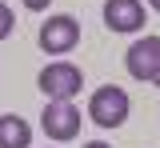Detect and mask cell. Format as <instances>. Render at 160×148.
<instances>
[{"mask_svg":"<svg viewBox=\"0 0 160 148\" xmlns=\"http://www.w3.org/2000/svg\"><path fill=\"white\" fill-rule=\"evenodd\" d=\"M152 84H160V72H156V80H152Z\"/></svg>","mask_w":160,"mask_h":148,"instance_id":"12","label":"cell"},{"mask_svg":"<svg viewBox=\"0 0 160 148\" xmlns=\"http://www.w3.org/2000/svg\"><path fill=\"white\" fill-rule=\"evenodd\" d=\"M36 84H40V92L48 100H72L80 88H84V72H80L76 64H68V60H52V64L40 68Z\"/></svg>","mask_w":160,"mask_h":148,"instance_id":"1","label":"cell"},{"mask_svg":"<svg viewBox=\"0 0 160 148\" xmlns=\"http://www.w3.org/2000/svg\"><path fill=\"white\" fill-rule=\"evenodd\" d=\"M84 148H108V144H104V140H92V144H84Z\"/></svg>","mask_w":160,"mask_h":148,"instance_id":"10","label":"cell"},{"mask_svg":"<svg viewBox=\"0 0 160 148\" xmlns=\"http://www.w3.org/2000/svg\"><path fill=\"white\" fill-rule=\"evenodd\" d=\"M148 4H152V8H156V12H160V0H148Z\"/></svg>","mask_w":160,"mask_h":148,"instance_id":"11","label":"cell"},{"mask_svg":"<svg viewBox=\"0 0 160 148\" xmlns=\"http://www.w3.org/2000/svg\"><path fill=\"white\" fill-rule=\"evenodd\" d=\"M104 24L112 32H140L144 28V4L140 0H108L104 4Z\"/></svg>","mask_w":160,"mask_h":148,"instance_id":"6","label":"cell"},{"mask_svg":"<svg viewBox=\"0 0 160 148\" xmlns=\"http://www.w3.org/2000/svg\"><path fill=\"white\" fill-rule=\"evenodd\" d=\"M48 4H52V0H24V8H28V12H44Z\"/></svg>","mask_w":160,"mask_h":148,"instance_id":"9","label":"cell"},{"mask_svg":"<svg viewBox=\"0 0 160 148\" xmlns=\"http://www.w3.org/2000/svg\"><path fill=\"white\" fill-rule=\"evenodd\" d=\"M40 128L48 140H76L80 136V108L72 100H48L40 112Z\"/></svg>","mask_w":160,"mask_h":148,"instance_id":"3","label":"cell"},{"mask_svg":"<svg viewBox=\"0 0 160 148\" xmlns=\"http://www.w3.org/2000/svg\"><path fill=\"white\" fill-rule=\"evenodd\" d=\"M128 92L116 84H104L92 92V100H88V116L96 120L100 128H120L124 120H128Z\"/></svg>","mask_w":160,"mask_h":148,"instance_id":"2","label":"cell"},{"mask_svg":"<svg viewBox=\"0 0 160 148\" xmlns=\"http://www.w3.org/2000/svg\"><path fill=\"white\" fill-rule=\"evenodd\" d=\"M12 28H16V16H12V8L0 0V40H8V36H12Z\"/></svg>","mask_w":160,"mask_h":148,"instance_id":"8","label":"cell"},{"mask_svg":"<svg viewBox=\"0 0 160 148\" xmlns=\"http://www.w3.org/2000/svg\"><path fill=\"white\" fill-rule=\"evenodd\" d=\"M124 68H128L132 80L152 84L156 72H160V36H144V40H136L128 52H124Z\"/></svg>","mask_w":160,"mask_h":148,"instance_id":"4","label":"cell"},{"mask_svg":"<svg viewBox=\"0 0 160 148\" xmlns=\"http://www.w3.org/2000/svg\"><path fill=\"white\" fill-rule=\"evenodd\" d=\"M0 148H32V128L24 116L16 112L0 116Z\"/></svg>","mask_w":160,"mask_h":148,"instance_id":"7","label":"cell"},{"mask_svg":"<svg viewBox=\"0 0 160 148\" xmlns=\"http://www.w3.org/2000/svg\"><path fill=\"white\" fill-rule=\"evenodd\" d=\"M80 44V20L76 16H48L40 24V48L52 52V56H64Z\"/></svg>","mask_w":160,"mask_h":148,"instance_id":"5","label":"cell"}]
</instances>
